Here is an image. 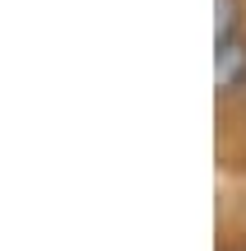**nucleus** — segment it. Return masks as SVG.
<instances>
[{"label": "nucleus", "mask_w": 246, "mask_h": 251, "mask_svg": "<svg viewBox=\"0 0 246 251\" xmlns=\"http://www.w3.org/2000/svg\"><path fill=\"white\" fill-rule=\"evenodd\" d=\"M214 75H219V93H232L246 84V37H219V56H214Z\"/></svg>", "instance_id": "1"}, {"label": "nucleus", "mask_w": 246, "mask_h": 251, "mask_svg": "<svg viewBox=\"0 0 246 251\" xmlns=\"http://www.w3.org/2000/svg\"><path fill=\"white\" fill-rule=\"evenodd\" d=\"M232 33H237V0H219V9H214V42L232 37Z\"/></svg>", "instance_id": "2"}]
</instances>
